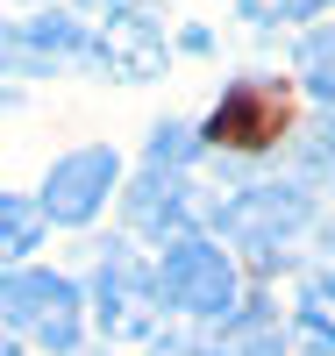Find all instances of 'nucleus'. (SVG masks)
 Instances as JSON below:
<instances>
[{"label": "nucleus", "mask_w": 335, "mask_h": 356, "mask_svg": "<svg viewBox=\"0 0 335 356\" xmlns=\"http://www.w3.org/2000/svg\"><path fill=\"white\" fill-rule=\"evenodd\" d=\"M235 8H242V22L279 29V22H314V15H328L335 0H235Z\"/></svg>", "instance_id": "nucleus-15"}, {"label": "nucleus", "mask_w": 335, "mask_h": 356, "mask_svg": "<svg viewBox=\"0 0 335 356\" xmlns=\"http://www.w3.org/2000/svg\"><path fill=\"white\" fill-rule=\"evenodd\" d=\"M0 335H22L50 356H72L86 335V292L65 271L15 264V271H0Z\"/></svg>", "instance_id": "nucleus-3"}, {"label": "nucleus", "mask_w": 335, "mask_h": 356, "mask_svg": "<svg viewBox=\"0 0 335 356\" xmlns=\"http://www.w3.org/2000/svg\"><path fill=\"white\" fill-rule=\"evenodd\" d=\"M215 228L257 264V271H286L299 235L314 228V193L293 186V178H271V186H242L215 207Z\"/></svg>", "instance_id": "nucleus-1"}, {"label": "nucleus", "mask_w": 335, "mask_h": 356, "mask_svg": "<svg viewBox=\"0 0 335 356\" xmlns=\"http://www.w3.org/2000/svg\"><path fill=\"white\" fill-rule=\"evenodd\" d=\"M293 335L335 356V271H314L307 285H299V300H293Z\"/></svg>", "instance_id": "nucleus-10"}, {"label": "nucleus", "mask_w": 335, "mask_h": 356, "mask_svg": "<svg viewBox=\"0 0 335 356\" xmlns=\"http://www.w3.org/2000/svg\"><path fill=\"white\" fill-rule=\"evenodd\" d=\"M129 228L150 235V243H171V235L200 228V214H193V178H186V171L143 164V178L129 186Z\"/></svg>", "instance_id": "nucleus-9"}, {"label": "nucleus", "mask_w": 335, "mask_h": 356, "mask_svg": "<svg viewBox=\"0 0 335 356\" xmlns=\"http://www.w3.org/2000/svg\"><path fill=\"white\" fill-rule=\"evenodd\" d=\"M121 186V157L107 150V143H86V150H65L50 171H43V221L50 228H86V221H100V207L114 200Z\"/></svg>", "instance_id": "nucleus-6"}, {"label": "nucleus", "mask_w": 335, "mask_h": 356, "mask_svg": "<svg viewBox=\"0 0 335 356\" xmlns=\"http://www.w3.org/2000/svg\"><path fill=\"white\" fill-rule=\"evenodd\" d=\"M0 114H8V93H0Z\"/></svg>", "instance_id": "nucleus-19"}, {"label": "nucleus", "mask_w": 335, "mask_h": 356, "mask_svg": "<svg viewBox=\"0 0 335 356\" xmlns=\"http://www.w3.org/2000/svg\"><path fill=\"white\" fill-rule=\"evenodd\" d=\"M86 307L107 342H157V321H164L157 264H143L129 243H107L93 264V285H86Z\"/></svg>", "instance_id": "nucleus-4"}, {"label": "nucleus", "mask_w": 335, "mask_h": 356, "mask_svg": "<svg viewBox=\"0 0 335 356\" xmlns=\"http://www.w3.org/2000/svg\"><path fill=\"white\" fill-rule=\"evenodd\" d=\"M93 65H107V79H164L171 65V43H164V22L129 0V8H114L107 29L93 36Z\"/></svg>", "instance_id": "nucleus-8"}, {"label": "nucleus", "mask_w": 335, "mask_h": 356, "mask_svg": "<svg viewBox=\"0 0 335 356\" xmlns=\"http://www.w3.org/2000/svg\"><path fill=\"white\" fill-rule=\"evenodd\" d=\"M43 207L36 200H22V193H0V271H15V264H29L36 257V243H43Z\"/></svg>", "instance_id": "nucleus-11"}, {"label": "nucleus", "mask_w": 335, "mask_h": 356, "mask_svg": "<svg viewBox=\"0 0 335 356\" xmlns=\"http://www.w3.org/2000/svg\"><path fill=\"white\" fill-rule=\"evenodd\" d=\"M286 150H293V186H335V122H299L286 136Z\"/></svg>", "instance_id": "nucleus-12"}, {"label": "nucleus", "mask_w": 335, "mask_h": 356, "mask_svg": "<svg viewBox=\"0 0 335 356\" xmlns=\"http://www.w3.org/2000/svg\"><path fill=\"white\" fill-rule=\"evenodd\" d=\"M321 257H328V271H335V221L321 228Z\"/></svg>", "instance_id": "nucleus-16"}, {"label": "nucleus", "mask_w": 335, "mask_h": 356, "mask_svg": "<svg viewBox=\"0 0 335 356\" xmlns=\"http://www.w3.org/2000/svg\"><path fill=\"white\" fill-rule=\"evenodd\" d=\"M293 72H299V86H307L321 107H335V29H314V36L293 50Z\"/></svg>", "instance_id": "nucleus-13"}, {"label": "nucleus", "mask_w": 335, "mask_h": 356, "mask_svg": "<svg viewBox=\"0 0 335 356\" xmlns=\"http://www.w3.org/2000/svg\"><path fill=\"white\" fill-rule=\"evenodd\" d=\"M79 8H93V15H114V8H129V0H79Z\"/></svg>", "instance_id": "nucleus-17"}, {"label": "nucleus", "mask_w": 335, "mask_h": 356, "mask_svg": "<svg viewBox=\"0 0 335 356\" xmlns=\"http://www.w3.org/2000/svg\"><path fill=\"white\" fill-rule=\"evenodd\" d=\"M157 300L164 314L193 321V328H221V321L242 307V278H235V257L215 243V235H171L164 257H157Z\"/></svg>", "instance_id": "nucleus-2"}, {"label": "nucleus", "mask_w": 335, "mask_h": 356, "mask_svg": "<svg viewBox=\"0 0 335 356\" xmlns=\"http://www.w3.org/2000/svg\"><path fill=\"white\" fill-rule=\"evenodd\" d=\"M79 57H93L79 15H22L0 29V72H65Z\"/></svg>", "instance_id": "nucleus-7"}, {"label": "nucleus", "mask_w": 335, "mask_h": 356, "mask_svg": "<svg viewBox=\"0 0 335 356\" xmlns=\"http://www.w3.org/2000/svg\"><path fill=\"white\" fill-rule=\"evenodd\" d=\"M293 129H299V122H293V93H286L279 79H235L228 93H221V107L200 122L207 150H235V157L279 150Z\"/></svg>", "instance_id": "nucleus-5"}, {"label": "nucleus", "mask_w": 335, "mask_h": 356, "mask_svg": "<svg viewBox=\"0 0 335 356\" xmlns=\"http://www.w3.org/2000/svg\"><path fill=\"white\" fill-rule=\"evenodd\" d=\"M0 356H22V342H15V335H0Z\"/></svg>", "instance_id": "nucleus-18"}, {"label": "nucleus", "mask_w": 335, "mask_h": 356, "mask_svg": "<svg viewBox=\"0 0 335 356\" xmlns=\"http://www.w3.org/2000/svg\"><path fill=\"white\" fill-rule=\"evenodd\" d=\"M200 150H207V136H200L193 122H157V136H150V157H143V164H157V171H186V164H200Z\"/></svg>", "instance_id": "nucleus-14"}]
</instances>
